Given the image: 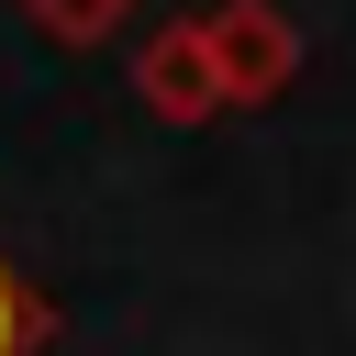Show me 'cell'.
I'll list each match as a JSON object with an SVG mask.
<instances>
[{"label": "cell", "mask_w": 356, "mask_h": 356, "mask_svg": "<svg viewBox=\"0 0 356 356\" xmlns=\"http://www.w3.org/2000/svg\"><path fill=\"white\" fill-rule=\"evenodd\" d=\"M200 33H211V67H222V100H234V111L289 100V78H300V22H289L278 0H211Z\"/></svg>", "instance_id": "6da1fadb"}, {"label": "cell", "mask_w": 356, "mask_h": 356, "mask_svg": "<svg viewBox=\"0 0 356 356\" xmlns=\"http://www.w3.org/2000/svg\"><path fill=\"white\" fill-rule=\"evenodd\" d=\"M134 100H145L156 122H178V134H200V122H222V111H234V100H222V67H211L200 11L156 22V33L134 44Z\"/></svg>", "instance_id": "7a4b0ae2"}, {"label": "cell", "mask_w": 356, "mask_h": 356, "mask_svg": "<svg viewBox=\"0 0 356 356\" xmlns=\"http://www.w3.org/2000/svg\"><path fill=\"white\" fill-rule=\"evenodd\" d=\"M134 11H145V0H22V22H33L44 44H111Z\"/></svg>", "instance_id": "3957f363"}, {"label": "cell", "mask_w": 356, "mask_h": 356, "mask_svg": "<svg viewBox=\"0 0 356 356\" xmlns=\"http://www.w3.org/2000/svg\"><path fill=\"white\" fill-rule=\"evenodd\" d=\"M44 345H56V300L0 256V356H44Z\"/></svg>", "instance_id": "277c9868"}]
</instances>
